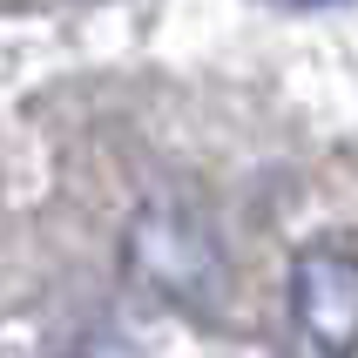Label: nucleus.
Returning a JSON list of instances; mask_svg holds the SVG:
<instances>
[{
    "instance_id": "obj_1",
    "label": "nucleus",
    "mask_w": 358,
    "mask_h": 358,
    "mask_svg": "<svg viewBox=\"0 0 358 358\" xmlns=\"http://www.w3.org/2000/svg\"><path fill=\"white\" fill-rule=\"evenodd\" d=\"M129 278L142 291H156L169 304H203L223 278V250L217 237L203 230L196 217H182L169 203H149L136 223H129Z\"/></svg>"
},
{
    "instance_id": "obj_2",
    "label": "nucleus",
    "mask_w": 358,
    "mask_h": 358,
    "mask_svg": "<svg viewBox=\"0 0 358 358\" xmlns=\"http://www.w3.org/2000/svg\"><path fill=\"white\" fill-rule=\"evenodd\" d=\"M291 318L318 352L358 345V257L345 250H304L291 264Z\"/></svg>"
}]
</instances>
